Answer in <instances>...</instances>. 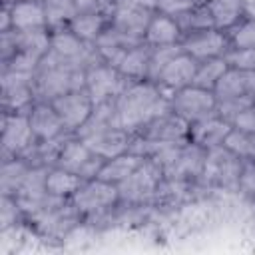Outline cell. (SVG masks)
Returning <instances> with one entry per match:
<instances>
[{"mask_svg":"<svg viewBox=\"0 0 255 255\" xmlns=\"http://www.w3.org/2000/svg\"><path fill=\"white\" fill-rule=\"evenodd\" d=\"M171 96H173L171 92L163 90L155 82L149 80L133 82L116 100L120 126L131 135L139 133L141 128H145L151 120L171 110Z\"/></svg>","mask_w":255,"mask_h":255,"instance_id":"obj_1","label":"cell"},{"mask_svg":"<svg viewBox=\"0 0 255 255\" xmlns=\"http://www.w3.org/2000/svg\"><path fill=\"white\" fill-rule=\"evenodd\" d=\"M76 90H86V70L54 62L46 56L40 60L34 80L36 102H52L58 96Z\"/></svg>","mask_w":255,"mask_h":255,"instance_id":"obj_2","label":"cell"},{"mask_svg":"<svg viewBox=\"0 0 255 255\" xmlns=\"http://www.w3.org/2000/svg\"><path fill=\"white\" fill-rule=\"evenodd\" d=\"M205 151L207 149L193 143L191 139H183V141L169 143L153 159L161 165L163 177L197 181V177L201 173V167H203Z\"/></svg>","mask_w":255,"mask_h":255,"instance_id":"obj_3","label":"cell"},{"mask_svg":"<svg viewBox=\"0 0 255 255\" xmlns=\"http://www.w3.org/2000/svg\"><path fill=\"white\" fill-rule=\"evenodd\" d=\"M241 165H243V159L235 155L231 149H227L225 145L211 147L205 151L203 167H201L197 181L205 185L207 189L219 187L225 191H235Z\"/></svg>","mask_w":255,"mask_h":255,"instance_id":"obj_4","label":"cell"},{"mask_svg":"<svg viewBox=\"0 0 255 255\" xmlns=\"http://www.w3.org/2000/svg\"><path fill=\"white\" fill-rule=\"evenodd\" d=\"M163 179V169L155 159H143L141 165L122 183H118L120 205H151L153 193Z\"/></svg>","mask_w":255,"mask_h":255,"instance_id":"obj_5","label":"cell"},{"mask_svg":"<svg viewBox=\"0 0 255 255\" xmlns=\"http://www.w3.org/2000/svg\"><path fill=\"white\" fill-rule=\"evenodd\" d=\"M70 201L82 217H96L120 205V191L116 183L96 177L84 181L82 187L70 197Z\"/></svg>","mask_w":255,"mask_h":255,"instance_id":"obj_6","label":"cell"},{"mask_svg":"<svg viewBox=\"0 0 255 255\" xmlns=\"http://www.w3.org/2000/svg\"><path fill=\"white\" fill-rule=\"evenodd\" d=\"M131 84L133 80L124 76L108 62H100L86 70V92L90 94L94 106L104 102H116Z\"/></svg>","mask_w":255,"mask_h":255,"instance_id":"obj_7","label":"cell"},{"mask_svg":"<svg viewBox=\"0 0 255 255\" xmlns=\"http://www.w3.org/2000/svg\"><path fill=\"white\" fill-rule=\"evenodd\" d=\"M36 74H22L14 70H2V112L4 114H30L36 104L34 92Z\"/></svg>","mask_w":255,"mask_h":255,"instance_id":"obj_8","label":"cell"},{"mask_svg":"<svg viewBox=\"0 0 255 255\" xmlns=\"http://www.w3.org/2000/svg\"><path fill=\"white\" fill-rule=\"evenodd\" d=\"M171 110L189 124H193L217 114V98L213 90H205L191 84L187 88L177 90L171 96Z\"/></svg>","mask_w":255,"mask_h":255,"instance_id":"obj_9","label":"cell"},{"mask_svg":"<svg viewBox=\"0 0 255 255\" xmlns=\"http://www.w3.org/2000/svg\"><path fill=\"white\" fill-rule=\"evenodd\" d=\"M106 159L96 155L86 143L84 139H80L76 133L66 141L60 157H58V167H64L68 171H74L76 175H80L84 181L88 179H96L100 169L104 167Z\"/></svg>","mask_w":255,"mask_h":255,"instance_id":"obj_10","label":"cell"},{"mask_svg":"<svg viewBox=\"0 0 255 255\" xmlns=\"http://www.w3.org/2000/svg\"><path fill=\"white\" fill-rule=\"evenodd\" d=\"M38 141L28 114H4L2 116V159L22 155Z\"/></svg>","mask_w":255,"mask_h":255,"instance_id":"obj_11","label":"cell"},{"mask_svg":"<svg viewBox=\"0 0 255 255\" xmlns=\"http://www.w3.org/2000/svg\"><path fill=\"white\" fill-rule=\"evenodd\" d=\"M207 187L199 181L191 179H169L163 177L153 193L151 205L157 209H177L197 199L199 191H205Z\"/></svg>","mask_w":255,"mask_h":255,"instance_id":"obj_12","label":"cell"},{"mask_svg":"<svg viewBox=\"0 0 255 255\" xmlns=\"http://www.w3.org/2000/svg\"><path fill=\"white\" fill-rule=\"evenodd\" d=\"M50 104L54 106L66 131H70V133H76L86 124V120L90 118V114L94 110V102L86 90L68 92L64 96H58Z\"/></svg>","mask_w":255,"mask_h":255,"instance_id":"obj_13","label":"cell"},{"mask_svg":"<svg viewBox=\"0 0 255 255\" xmlns=\"http://www.w3.org/2000/svg\"><path fill=\"white\" fill-rule=\"evenodd\" d=\"M181 46H183V52L193 56L197 62L223 56L231 48L227 32L217 30V28H207V30L185 34L181 40Z\"/></svg>","mask_w":255,"mask_h":255,"instance_id":"obj_14","label":"cell"},{"mask_svg":"<svg viewBox=\"0 0 255 255\" xmlns=\"http://www.w3.org/2000/svg\"><path fill=\"white\" fill-rule=\"evenodd\" d=\"M155 10L151 8H145L137 2H131V0H118L116 2V10L112 14V20L110 24L129 36H135V38H143L145 36V30L149 26V20L153 16Z\"/></svg>","mask_w":255,"mask_h":255,"instance_id":"obj_15","label":"cell"},{"mask_svg":"<svg viewBox=\"0 0 255 255\" xmlns=\"http://www.w3.org/2000/svg\"><path fill=\"white\" fill-rule=\"evenodd\" d=\"M149 54H151V46L141 44L135 48H128V50H118L112 52L108 56H104V60L108 64H112L114 68H118L124 76H128L133 82H141L147 80V72H149Z\"/></svg>","mask_w":255,"mask_h":255,"instance_id":"obj_16","label":"cell"},{"mask_svg":"<svg viewBox=\"0 0 255 255\" xmlns=\"http://www.w3.org/2000/svg\"><path fill=\"white\" fill-rule=\"evenodd\" d=\"M189 128L191 124L187 120H183L179 114L169 110L159 118L151 120L145 128H141L139 135L155 141H183L189 139Z\"/></svg>","mask_w":255,"mask_h":255,"instance_id":"obj_17","label":"cell"},{"mask_svg":"<svg viewBox=\"0 0 255 255\" xmlns=\"http://www.w3.org/2000/svg\"><path fill=\"white\" fill-rule=\"evenodd\" d=\"M197 66H199V62H197L193 56L181 52L179 56H175V58L161 70V74H159V78H157L155 84L161 86L163 90L175 94L177 90L187 88V86L193 84Z\"/></svg>","mask_w":255,"mask_h":255,"instance_id":"obj_18","label":"cell"},{"mask_svg":"<svg viewBox=\"0 0 255 255\" xmlns=\"http://www.w3.org/2000/svg\"><path fill=\"white\" fill-rule=\"evenodd\" d=\"M82 139L96 155H100V157H104L108 161L112 157L128 153L129 141H131V133L126 131L124 128H110V129L96 131V133H92L88 137H82Z\"/></svg>","mask_w":255,"mask_h":255,"instance_id":"obj_19","label":"cell"},{"mask_svg":"<svg viewBox=\"0 0 255 255\" xmlns=\"http://www.w3.org/2000/svg\"><path fill=\"white\" fill-rule=\"evenodd\" d=\"M233 129V126L223 120L219 114H213L209 118H203L199 122H193L189 128V139L203 149H211L217 145H223L227 133Z\"/></svg>","mask_w":255,"mask_h":255,"instance_id":"obj_20","label":"cell"},{"mask_svg":"<svg viewBox=\"0 0 255 255\" xmlns=\"http://www.w3.org/2000/svg\"><path fill=\"white\" fill-rule=\"evenodd\" d=\"M213 94L217 102L241 98V96H255V72L227 68V72L215 84Z\"/></svg>","mask_w":255,"mask_h":255,"instance_id":"obj_21","label":"cell"},{"mask_svg":"<svg viewBox=\"0 0 255 255\" xmlns=\"http://www.w3.org/2000/svg\"><path fill=\"white\" fill-rule=\"evenodd\" d=\"M28 118H30V126L38 139H52L66 131L58 112L54 110L50 102H36Z\"/></svg>","mask_w":255,"mask_h":255,"instance_id":"obj_22","label":"cell"},{"mask_svg":"<svg viewBox=\"0 0 255 255\" xmlns=\"http://www.w3.org/2000/svg\"><path fill=\"white\" fill-rule=\"evenodd\" d=\"M147 46H167V44H177L183 40V32L177 24V20L169 14L163 12H153L149 26L143 36Z\"/></svg>","mask_w":255,"mask_h":255,"instance_id":"obj_23","label":"cell"},{"mask_svg":"<svg viewBox=\"0 0 255 255\" xmlns=\"http://www.w3.org/2000/svg\"><path fill=\"white\" fill-rule=\"evenodd\" d=\"M10 6V20L14 30L46 28V10L42 0H14Z\"/></svg>","mask_w":255,"mask_h":255,"instance_id":"obj_24","label":"cell"},{"mask_svg":"<svg viewBox=\"0 0 255 255\" xmlns=\"http://www.w3.org/2000/svg\"><path fill=\"white\" fill-rule=\"evenodd\" d=\"M110 128H122L120 126V116H118V106L116 102H104V104H98L94 106L90 118L86 120V124L76 131V135L82 139V137H88L96 131H102V129H110Z\"/></svg>","mask_w":255,"mask_h":255,"instance_id":"obj_25","label":"cell"},{"mask_svg":"<svg viewBox=\"0 0 255 255\" xmlns=\"http://www.w3.org/2000/svg\"><path fill=\"white\" fill-rule=\"evenodd\" d=\"M205 4L217 30L227 32L245 18V0H207Z\"/></svg>","mask_w":255,"mask_h":255,"instance_id":"obj_26","label":"cell"},{"mask_svg":"<svg viewBox=\"0 0 255 255\" xmlns=\"http://www.w3.org/2000/svg\"><path fill=\"white\" fill-rule=\"evenodd\" d=\"M145 157H139L135 153H122L118 157H112L104 163V167L100 169L98 177L104 179V181H110V183H122L124 179H128L143 161Z\"/></svg>","mask_w":255,"mask_h":255,"instance_id":"obj_27","label":"cell"},{"mask_svg":"<svg viewBox=\"0 0 255 255\" xmlns=\"http://www.w3.org/2000/svg\"><path fill=\"white\" fill-rule=\"evenodd\" d=\"M14 30V28H12ZM16 34V46L18 52H26L38 58H44L50 50L52 30L46 28H32V30H14Z\"/></svg>","mask_w":255,"mask_h":255,"instance_id":"obj_28","label":"cell"},{"mask_svg":"<svg viewBox=\"0 0 255 255\" xmlns=\"http://www.w3.org/2000/svg\"><path fill=\"white\" fill-rule=\"evenodd\" d=\"M94 44H96V48L100 50L102 56H108V54L118 52V50H128V48L141 46V44H145V40H143V38L129 36V34H126V32L114 28L112 24H108Z\"/></svg>","mask_w":255,"mask_h":255,"instance_id":"obj_29","label":"cell"},{"mask_svg":"<svg viewBox=\"0 0 255 255\" xmlns=\"http://www.w3.org/2000/svg\"><path fill=\"white\" fill-rule=\"evenodd\" d=\"M30 163L24 161L22 157H12V159H2V171H0V191L2 195H16L20 189L22 181L26 179L30 171Z\"/></svg>","mask_w":255,"mask_h":255,"instance_id":"obj_30","label":"cell"},{"mask_svg":"<svg viewBox=\"0 0 255 255\" xmlns=\"http://www.w3.org/2000/svg\"><path fill=\"white\" fill-rule=\"evenodd\" d=\"M84 179L80 175H76L74 171H68L64 167H50L48 171V179H46V187H48V193L52 195H58V197H66L70 199L80 187H82Z\"/></svg>","mask_w":255,"mask_h":255,"instance_id":"obj_31","label":"cell"},{"mask_svg":"<svg viewBox=\"0 0 255 255\" xmlns=\"http://www.w3.org/2000/svg\"><path fill=\"white\" fill-rule=\"evenodd\" d=\"M48 171L50 167L46 165H32L26 179L22 181L20 189L16 191V201L18 203H24V201H34V199H40L48 193V187H46V179H48Z\"/></svg>","mask_w":255,"mask_h":255,"instance_id":"obj_32","label":"cell"},{"mask_svg":"<svg viewBox=\"0 0 255 255\" xmlns=\"http://www.w3.org/2000/svg\"><path fill=\"white\" fill-rule=\"evenodd\" d=\"M110 24L106 16L100 14H76L68 28L84 42H96L98 36L104 32V28Z\"/></svg>","mask_w":255,"mask_h":255,"instance_id":"obj_33","label":"cell"},{"mask_svg":"<svg viewBox=\"0 0 255 255\" xmlns=\"http://www.w3.org/2000/svg\"><path fill=\"white\" fill-rule=\"evenodd\" d=\"M183 36L191 34V32H199V30H207V28H215L213 16L207 8V4H197L185 12H181L179 16H175Z\"/></svg>","mask_w":255,"mask_h":255,"instance_id":"obj_34","label":"cell"},{"mask_svg":"<svg viewBox=\"0 0 255 255\" xmlns=\"http://www.w3.org/2000/svg\"><path fill=\"white\" fill-rule=\"evenodd\" d=\"M227 68H229V64L225 62L223 56L199 62L195 78H193V86H199V88H205V90H213L215 84L219 82V78L227 72Z\"/></svg>","mask_w":255,"mask_h":255,"instance_id":"obj_35","label":"cell"},{"mask_svg":"<svg viewBox=\"0 0 255 255\" xmlns=\"http://www.w3.org/2000/svg\"><path fill=\"white\" fill-rule=\"evenodd\" d=\"M42 2H44L46 20H48L50 30L66 28L72 22V18L78 14L74 0H42Z\"/></svg>","mask_w":255,"mask_h":255,"instance_id":"obj_36","label":"cell"},{"mask_svg":"<svg viewBox=\"0 0 255 255\" xmlns=\"http://www.w3.org/2000/svg\"><path fill=\"white\" fill-rule=\"evenodd\" d=\"M183 52L181 42L177 44H167V46H151V54H149V72H147V80L149 82H157L161 70Z\"/></svg>","mask_w":255,"mask_h":255,"instance_id":"obj_37","label":"cell"},{"mask_svg":"<svg viewBox=\"0 0 255 255\" xmlns=\"http://www.w3.org/2000/svg\"><path fill=\"white\" fill-rule=\"evenodd\" d=\"M227 149H231L241 159H255V133H247L241 129H231L223 141Z\"/></svg>","mask_w":255,"mask_h":255,"instance_id":"obj_38","label":"cell"},{"mask_svg":"<svg viewBox=\"0 0 255 255\" xmlns=\"http://www.w3.org/2000/svg\"><path fill=\"white\" fill-rule=\"evenodd\" d=\"M231 48H255V18H243L227 30Z\"/></svg>","mask_w":255,"mask_h":255,"instance_id":"obj_39","label":"cell"},{"mask_svg":"<svg viewBox=\"0 0 255 255\" xmlns=\"http://www.w3.org/2000/svg\"><path fill=\"white\" fill-rule=\"evenodd\" d=\"M22 217H26V215H24L22 207L18 205L16 197L14 195H2V199H0V231L20 225Z\"/></svg>","mask_w":255,"mask_h":255,"instance_id":"obj_40","label":"cell"},{"mask_svg":"<svg viewBox=\"0 0 255 255\" xmlns=\"http://www.w3.org/2000/svg\"><path fill=\"white\" fill-rule=\"evenodd\" d=\"M223 58L229 68L255 72V48H229Z\"/></svg>","mask_w":255,"mask_h":255,"instance_id":"obj_41","label":"cell"},{"mask_svg":"<svg viewBox=\"0 0 255 255\" xmlns=\"http://www.w3.org/2000/svg\"><path fill=\"white\" fill-rule=\"evenodd\" d=\"M255 104V96H241V98H231V100H223V102H217V114L227 120L231 124V120L243 112L245 108L253 106Z\"/></svg>","mask_w":255,"mask_h":255,"instance_id":"obj_42","label":"cell"},{"mask_svg":"<svg viewBox=\"0 0 255 255\" xmlns=\"http://www.w3.org/2000/svg\"><path fill=\"white\" fill-rule=\"evenodd\" d=\"M118 0H74L78 14H100L112 20Z\"/></svg>","mask_w":255,"mask_h":255,"instance_id":"obj_43","label":"cell"},{"mask_svg":"<svg viewBox=\"0 0 255 255\" xmlns=\"http://www.w3.org/2000/svg\"><path fill=\"white\" fill-rule=\"evenodd\" d=\"M38 56L26 54V52H18L16 56H12L8 62L2 64V70H14V72H22V74H36L38 66H40Z\"/></svg>","mask_w":255,"mask_h":255,"instance_id":"obj_44","label":"cell"},{"mask_svg":"<svg viewBox=\"0 0 255 255\" xmlns=\"http://www.w3.org/2000/svg\"><path fill=\"white\" fill-rule=\"evenodd\" d=\"M237 191L249 199H255V159H243L237 179Z\"/></svg>","mask_w":255,"mask_h":255,"instance_id":"obj_45","label":"cell"},{"mask_svg":"<svg viewBox=\"0 0 255 255\" xmlns=\"http://www.w3.org/2000/svg\"><path fill=\"white\" fill-rule=\"evenodd\" d=\"M197 4H205V0H157V12H163L175 18Z\"/></svg>","mask_w":255,"mask_h":255,"instance_id":"obj_46","label":"cell"},{"mask_svg":"<svg viewBox=\"0 0 255 255\" xmlns=\"http://www.w3.org/2000/svg\"><path fill=\"white\" fill-rule=\"evenodd\" d=\"M233 129H241L247 133H255V104L245 108L243 112H239L233 120H231Z\"/></svg>","mask_w":255,"mask_h":255,"instance_id":"obj_47","label":"cell"},{"mask_svg":"<svg viewBox=\"0 0 255 255\" xmlns=\"http://www.w3.org/2000/svg\"><path fill=\"white\" fill-rule=\"evenodd\" d=\"M18 54V46H16V34L14 30L8 32H0V62H8L12 56Z\"/></svg>","mask_w":255,"mask_h":255,"instance_id":"obj_48","label":"cell"},{"mask_svg":"<svg viewBox=\"0 0 255 255\" xmlns=\"http://www.w3.org/2000/svg\"><path fill=\"white\" fill-rule=\"evenodd\" d=\"M131 2H137L145 8H151V10H157V0H131Z\"/></svg>","mask_w":255,"mask_h":255,"instance_id":"obj_49","label":"cell"}]
</instances>
